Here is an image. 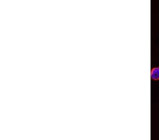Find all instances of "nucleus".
<instances>
[{"instance_id":"nucleus-1","label":"nucleus","mask_w":159,"mask_h":140,"mask_svg":"<svg viewBox=\"0 0 159 140\" xmlns=\"http://www.w3.org/2000/svg\"><path fill=\"white\" fill-rule=\"evenodd\" d=\"M151 77L154 81L159 80V67H155L151 70Z\"/></svg>"}]
</instances>
